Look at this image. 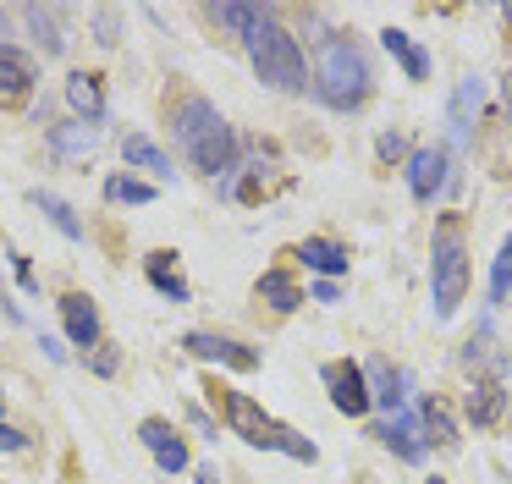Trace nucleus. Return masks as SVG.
<instances>
[{
  "label": "nucleus",
  "mask_w": 512,
  "mask_h": 484,
  "mask_svg": "<svg viewBox=\"0 0 512 484\" xmlns=\"http://www.w3.org/2000/svg\"><path fill=\"white\" fill-rule=\"evenodd\" d=\"M171 138H177L182 154H188L204 176H215V182L237 171L243 143H237V132L226 127V116L204 94H182L177 105H171Z\"/></svg>",
  "instance_id": "nucleus-1"
},
{
  "label": "nucleus",
  "mask_w": 512,
  "mask_h": 484,
  "mask_svg": "<svg viewBox=\"0 0 512 484\" xmlns=\"http://www.w3.org/2000/svg\"><path fill=\"white\" fill-rule=\"evenodd\" d=\"M320 105L331 110H364L369 94H375V72H369V55L353 33H320V61L309 72Z\"/></svg>",
  "instance_id": "nucleus-2"
},
{
  "label": "nucleus",
  "mask_w": 512,
  "mask_h": 484,
  "mask_svg": "<svg viewBox=\"0 0 512 484\" xmlns=\"http://www.w3.org/2000/svg\"><path fill=\"white\" fill-rule=\"evenodd\" d=\"M474 264H468V220L463 215H441L435 220V242H430V308L435 319H452L468 297Z\"/></svg>",
  "instance_id": "nucleus-3"
},
{
  "label": "nucleus",
  "mask_w": 512,
  "mask_h": 484,
  "mask_svg": "<svg viewBox=\"0 0 512 484\" xmlns=\"http://www.w3.org/2000/svg\"><path fill=\"white\" fill-rule=\"evenodd\" d=\"M210 396H215V407L226 413L232 435H243L248 446H259V451H287L292 462H314V457H320V446H314L309 435H298V429L276 424V418H270L248 391H232V385H210Z\"/></svg>",
  "instance_id": "nucleus-4"
},
{
  "label": "nucleus",
  "mask_w": 512,
  "mask_h": 484,
  "mask_svg": "<svg viewBox=\"0 0 512 484\" xmlns=\"http://www.w3.org/2000/svg\"><path fill=\"white\" fill-rule=\"evenodd\" d=\"M248 61H254L259 83H270L276 94H303V88H314L309 83V61H303V44L276 22V11L248 33Z\"/></svg>",
  "instance_id": "nucleus-5"
},
{
  "label": "nucleus",
  "mask_w": 512,
  "mask_h": 484,
  "mask_svg": "<svg viewBox=\"0 0 512 484\" xmlns=\"http://www.w3.org/2000/svg\"><path fill=\"white\" fill-rule=\"evenodd\" d=\"M320 380H325V391H331V407L336 413H347V418H364L369 407V380H364V369H358L353 358H331L320 369Z\"/></svg>",
  "instance_id": "nucleus-6"
},
{
  "label": "nucleus",
  "mask_w": 512,
  "mask_h": 484,
  "mask_svg": "<svg viewBox=\"0 0 512 484\" xmlns=\"http://www.w3.org/2000/svg\"><path fill=\"white\" fill-rule=\"evenodd\" d=\"M182 347H188V358L199 363H226V369H259V347H248V341L237 336H215V330H188L182 336Z\"/></svg>",
  "instance_id": "nucleus-7"
},
{
  "label": "nucleus",
  "mask_w": 512,
  "mask_h": 484,
  "mask_svg": "<svg viewBox=\"0 0 512 484\" xmlns=\"http://www.w3.org/2000/svg\"><path fill=\"white\" fill-rule=\"evenodd\" d=\"M441 187H452V149H441V143L413 149L408 154V193L419 198V204H435Z\"/></svg>",
  "instance_id": "nucleus-8"
},
{
  "label": "nucleus",
  "mask_w": 512,
  "mask_h": 484,
  "mask_svg": "<svg viewBox=\"0 0 512 484\" xmlns=\"http://www.w3.org/2000/svg\"><path fill=\"white\" fill-rule=\"evenodd\" d=\"M34 83H39L34 55H28V50H17V44H0V105H6V110L28 105Z\"/></svg>",
  "instance_id": "nucleus-9"
},
{
  "label": "nucleus",
  "mask_w": 512,
  "mask_h": 484,
  "mask_svg": "<svg viewBox=\"0 0 512 484\" xmlns=\"http://www.w3.org/2000/svg\"><path fill=\"white\" fill-rule=\"evenodd\" d=\"M479 110H485V83H479V77H463L457 94H452V110H446V138H452V149H468V143H474Z\"/></svg>",
  "instance_id": "nucleus-10"
},
{
  "label": "nucleus",
  "mask_w": 512,
  "mask_h": 484,
  "mask_svg": "<svg viewBox=\"0 0 512 484\" xmlns=\"http://www.w3.org/2000/svg\"><path fill=\"white\" fill-rule=\"evenodd\" d=\"M138 440H144V451L160 462V473H182V468H193L188 440H182L177 429L166 424V418H144V424H138Z\"/></svg>",
  "instance_id": "nucleus-11"
},
{
  "label": "nucleus",
  "mask_w": 512,
  "mask_h": 484,
  "mask_svg": "<svg viewBox=\"0 0 512 484\" xmlns=\"http://www.w3.org/2000/svg\"><path fill=\"white\" fill-rule=\"evenodd\" d=\"M369 435L380 440V446L391 451V457H402V462H424V435H419V413H391V418H380Z\"/></svg>",
  "instance_id": "nucleus-12"
},
{
  "label": "nucleus",
  "mask_w": 512,
  "mask_h": 484,
  "mask_svg": "<svg viewBox=\"0 0 512 484\" xmlns=\"http://www.w3.org/2000/svg\"><path fill=\"white\" fill-rule=\"evenodd\" d=\"M61 325H67L72 347H83V352L105 341V330H100V308H94V297H89V292H67V297H61Z\"/></svg>",
  "instance_id": "nucleus-13"
},
{
  "label": "nucleus",
  "mask_w": 512,
  "mask_h": 484,
  "mask_svg": "<svg viewBox=\"0 0 512 484\" xmlns=\"http://www.w3.org/2000/svg\"><path fill=\"white\" fill-rule=\"evenodd\" d=\"M364 380H369V402L386 407V418L391 413H408V374H402V369H391L386 358H369L364 363Z\"/></svg>",
  "instance_id": "nucleus-14"
},
{
  "label": "nucleus",
  "mask_w": 512,
  "mask_h": 484,
  "mask_svg": "<svg viewBox=\"0 0 512 484\" xmlns=\"http://www.w3.org/2000/svg\"><path fill=\"white\" fill-rule=\"evenodd\" d=\"M270 154H276V149H270ZM270 154H265V165H259V154H254V165H248V182H237L232 198H243V204H265V198L287 193V187H292V171H281Z\"/></svg>",
  "instance_id": "nucleus-15"
},
{
  "label": "nucleus",
  "mask_w": 512,
  "mask_h": 484,
  "mask_svg": "<svg viewBox=\"0 0 512 484\" xmlns=\"http://www.w3.org/2000/svg\"><path fill=\"white\" fill-rule=\"evenodd\" d=\"M287 259H303L314 275H320V281H336V275H347V242H336V237H303Z\"/></svg>",
  "instance_id": "nucleus-16"
},
{
  "label": "nucleus",
  "mask_w": 512,
  "mask_h": 484,
  "mask_svg": "<svg viewBox=\"0 0 512 484\" xmlns=\"http://www.w3.org/2000/svg\"><path fill=\"white\" fill-rule=\"evenodd\" d=\"M380 50L391 55V61L408 72V83H430V50H424L413 33H402V28H386L380 33Z\"/></svg>",
  "instance_id": "nucleus-17"
},
{
  "label": "nucleus",
  "mask_w": 512,
  "mask_h": 484,
  "mask_svg": "<svg viewBox=\"0 0 512 484\" xmlns=\"http://www.w3.org/2000/svg\"><path fill=\"white\" fill-rule=\"evenodd\" d=\"M463 413H468V424L496 429V424H501V413H507V391H501V380H474V385H468Z\"/></svg>",
  "instance_id": "nucleus-18"
},
{
  "label": "nucleus",
  "mask_w": 512,
  "mask_h": 484,
  "mask_svg": "<svg viewBox=\"0 0 512 484\" xmlns=\"http://www.w3.org/2000/svg\"><path fill=\"white\" fill-rule=\"evenodd\" d=\"M144 275H149V286H155L160 297H171V303H193V286L182 281V270H177V253L155 248V253L144 259Z\"/></svg>",
  "instance_id": "nucleus-19"
},
{
  "label": "nucleus",
  "mask_w": 512,
  "mask_h": 484,
  "mask_svg": "<svg viewBox=\"0 0 512 484\" xmlns=\"http://www.w3.org/2000/svg\"><path fill=\"white\" fill-rule=\"evenodd\" d=\"M419 435H424V446H441V451H452L457 440V418H452V407L441 402V396H424L419 402Z\"/></svg>",
  "instance_id": "nucleus-20"
},
{
  "label": "nucleus",
  "mask_w": 512,
  "mask_h": 484,
  "mask_svg": "<svg viewBox=\"0 0 512 484\" xmlns=\"http://www.w3.org/2000/svg\"><path fill=\"white\" fill-rule=\"evenodd\" d=\"M50 154L56 160H83V154H94V143H100V127H89V121H61V127L45 132Z\"/></svg>",
  "instance_id": "nucleus-21"
},
{
  "label": "nucleus",
  "mask_w": 512,
  "mask_h": 484,
  "mask_svg": "<svg viewBox=\"0 0 512 484\" xmlns=\"http://www.w3.org/2000/svg\"><path fill=\"white\" fill-rule=\"evenodd\" d=\"M254 297H259V303H270L276 314H292V308L303 303V286L292 281V270H287V264H276V270H265V275H259Z\"/></svg>",
  "instance_id": "nucleus-22"
},
{
  "label": "nucleus",
  "mask_w": 512,
  "mask_h": 484,
  "mask_svg": "<svg viewBox=\"0 0 512 484\" xmlns=\"http://www.w3.org/2000/svg\"><path fill=\"white\" fill-rule=\"evenodd\" d=\"M67 105L78 110L89 127H94V121H105V88H100V77H94V72H72L67 77Z\"/></svg>",
  "instance_id": "nucleus-23"
},
{
  "label": "nucleus",
  "mask_w": 512,
  "mask_h": 484,
  "mask_svg": "<svg viewBox=\"0 0 512 484\" xmlns=\"http://www.w3.org/2000/svg\"><path fill=\"white\" fill-rule=\"evenodd\" d=\"M463 369H479V380H496V374H501V347H496V330H490V319L474 330V336H468Z\"/></svg>",
  "instance_id": "nucleus-24"
},
{
  "label": "nucleus",
  "mask_w": 512,
  "mask_h": 484,
  "mask_svg": "<svg viewBox=\"0 0 512 484\" xmlns=\"http://www.w3.org/2000/svg\"><path fill=\"white\" fill-rule=\"evenodd\" d=\"M122 160L138 165V171H155V176H171V154L160 143H149L144 132H127L122 138Z\"/></svg>",
  "instance_id": "nucleus-25"
},
{
  "label": "nucleus",
  "mask_w": 512,
  "mask_h": 484,
  "mask_svg": "<svg viewBox=\"0 0 512 484\" xmlns=\"http://www.w3.org/2000/svg\"><path fill=\"white\" fill-rule=\"evenodd\" d=\"M23 22L45 39V55H61L67 50V28H61V11H50V6H23Z\"/></svg>",
  "instance_id": "nucleus-26"
},
{
  "label": "nucleus",
  "mask_w": 512,
  "mask_h": 484,
  "mask_svg": "<svg viewBox=\"0 0 512 484\" xmlns=\"http://www.w3.org/2000/svg\"><path fill=\"white\" fill-rule=\"evenodd\" d=\"M34 204L50 215V226H56L61 237H83V220L72 215V204H67V198H56L50 187H34Z\"/></svg>",
  "instance_id": "nucleus-27"
},
{
  "label": "nucleus",
  "mask_w": 512,
  "mask_h": 484,
  "mask_svg": "<svg viewBox=\"0 0 512 484\" xmlns=\"http://www.w3.org/2000/svg\"><path fill=\"white\" fill-rule=\"evenodd\" d=\"M210 17L221 22V28H232V33H243V39H248V33L270 17V6H210Z\"/></svg>",
  "instance_id": "nucleus-28"
},
{
  "label": "nucleus",
  "mask_w": 512,
  "mask_h": 484,
  "mask_svg": "<svg viewBox=\"0 0 512 484\" xmlns=\"http://www.w3.org/2000/svg\"><path fill=\"white\" fill-rule=\"evenodd\" d=\"M105 204H155V187L138 176H105Z\"/></svg>",
  "instance_id": "nucleus-29"
},
{
  "label": "nucleus",
  "mask_w": 512,
  "mask_h": 484,
  "mask_svg": "<svg viewBox=\"0 0 512 484\" xmlns=\"http://www.w3.org/2000/svg\"><path fill=\"white\" fill-rule=\"evenodd\" d=\"M507 297H512V231H507V242H501L496 264H490V308H501Z\"/></svg>",
  "instance_id": "nucleus-30"
},
{
  "label": "nucleus",
  "mask_w": 512,
  "mask_h": 484,
  "mask_svg": "<svg viewBox=\"0 0 512 484\" xmlns=\"http://www.w3.org/2000/svg\"><path fill=\"white\" fill-rule=\"evenodd\" d=\"M485 160H490V171H496V176H512V116L485 138Z\"/></svg>",
  "instance_id": "nucleus-31"
},
{
  "label": "nucleus",
  "mask_w": 512,
  "mask_h": 484,
  "mask_svg": "<svg viewBox=\"0 0 512 484\" xmlns=\"http://www.w3.org/2000/svg\"><path fill=\"white\" fill-rule=\"evenodd\" d=\"M408 132H397V127H391V132H380V138H375V160H380V171H391V165H402V160H408Z\"/></svg>",
  "instance_id": "nucleus-32"
},
{
  "label": "nucleus",
  "mask_w": 512,
  "mask_h": 484,
  "mask_svg": "<svg viewBox=\"0 0 512 484\" xmlns=\"http://www.w3.org/2000/svg\"><path fill=\"white\" fill-rule=\"evenodd\" d=\"M83 363H89L100 380H111V374H122V347H111V341H100V347L83 352Z\"/></svg>",
  "instance_id": "nucleus-33"
},
{
  "label": "nucleus",
  "mask_w": 512,
  "mask_h": 484,
  "mask_svg": "<svg viewBox=\"0 0 512 484\" xmlns=\"http://www.w3.org/2000/svg\"><path fill=\"white\" fill-rule=\"evenodd\" d=\"M116 28H122V22H116V11H111V6L94 11V33H100V44H116Z\"/></svg>",
  "instance_id": "nucleus-34"
},
{
  "label": "nucleus",
  "mask_w": 512,
  "mask_h": 484,
  "mask_svg": "<svg viewBox=\"0 0 512 484\" xmlns=\"http://www.w3.org/2000/svg\"><path fill=\"white\" fill-rule=\"evenodd\" d=\"M0 451H28V435L12 424H0Z\"/></svg>",
  "instance_id": "nucleus-35"
},
{
  "label": "nucleus",
  "mask_w": 512,
  "mask_h": 484,
  "mask_svg": "<svg viewBox=\"0 0 512 484\" xmlns=\"http://www.w3.org/2000/svg\"><path fill=\"white\" fill-rule=\"evenodd\" d=\"M12 264H17V281H23V292H39V275H34V264H28L23 253H12Z\"/></svg>",
  "instance_id": "nucleus-36"
},
{
  "label": "nucleus",
  "mask_w": 512,
  "mask_h": 484,
  "mask_svg": "<svg viewBox=\"0 0 512 484\" xmlns=\"http://www.w3.org/2000/svg\"><path fill=\"white\" fill-rule=\"evenodd\" d=\"M188 424L199 429V435H210V440H215V418L204 413V407H188Z\"/></svg>",
  "instance_id": "nucleus-37"
},
{
  "label": "nucleus",
  "mask_w": 512,
  "mask_h": 484,
  "mask_svg": "<svg viewBox=\"0 0 512 484\" xmlns=\"http://www.w3.org/2000/svg\"><path fill=\"white\" fill-rule=\"evenodd\" d=\"M336 297H342V286H336V281H314V303H336Z\"/></svg>",
  "instance_id": "nucleus-38"
},
{
  "label": "nucleus",
  "mask_w": 512,
  "mask_h": 484,
  "mask_svg": "<svg viewBox=\"0 0 512 484\" xmlns=\"http://www.w3.org/2000/svg\"><path fill=\"white\" fill-rule=\"evenodd\" d=\"M39 347H45V358H50V363H67V347H61L56 336H39Z\"/></svg>",
  "instance_id": "nucleus-39"
},
{
  "label": "nucleus",
  "mask_w": 512,
  "mask_h": 484,
  "mask_svg": "<svg viewBox=\"0 0 512 484\" xmlns=\"http://www.w3.org/2000/svg\"><path fill=\"white\" fill-rule=\"evenodd\" d=\"M193 479H199V484H221V473H215V462H199V468H193Z\"/></svg>",
  "instance_id": "nucleus-40"
},
{
  "label": "nucleus",
  "mask_w": 512,
  "mask_h": 484,
  "mask_svg": "<svg viewBox=\"0 0 512 484\" xmlns=\"http://www.w3.org/2000/svg\"><path fill=\"white\" fill-rule=\"evenodd\" d=\"M501 105L512 110V72H507V83H501Z\"/></svg>",
  "instance_id": "nucleus-41"
},
{
  "label": "nucleus",
  "mask_w": 512,
  "mask_h": 484,
  "mask_svg": "<svg viewBox=\"0 0 512 484\" xmlns=\"http://www.w3.org/2000/svg\"><path fill=\"white\" fill-rule=\"evenodd\" d=\"M501 17H507V28H512V6H507V11H501ZM507 39H512V33H507Z\"/></svg>",
  "instance_id": "nucleus-42"
},
{
  "label": "nucleus",
  "mask_w": 512,
  "mask_h": 484,
  "mask_svg": "<svg viewBox=\"0 0 512 484\" xmlns=\"http://www.w3.org/2000/svg\"><path fill=\"white\" fill-rule=\"evenodd\" d=\"M6 22H12V17H6V11H0V33H6Z\"/></svg>",
  "instance_id": "nucleus-43"
},
{
  "label": "nucleus",
  "mask_w": 512,
  "mask_h": 484,
  "mask_svg": "<svg viewBox=\"0 0 512 484\" xmlns=\"http://www.w3.org/2000/svg\"><path fill=\"white\" fill-rule=\"evenodd\" d=\"M424 484H446V479H424Z\"/></svg>",
  "instance_id": "nucleus-44"
},
{
  "label": "nucleus",
  "mask_w": 512,
  "mask_h": 484,
  "mask_svg": "<svg viewBox=\"0 0 512 484\" xmlns=\"http://www.w3.org/2000/svg\"><path fill=\"white\" fill-rule=\"evenodd\" d=\"M0 407H6V396H0Z\"/></svg>",
  "instance_id": "nucleus-45"
},
{
  "label": "nucleus",
  "mask_w": 512,
  "mask_h": 484,
  "mask_svg": "<svg viewBox=\"0 0 512 484\" xmlns=\"http://www.w3.org/2000/svg\"><path fill=\"white\" fill-rule=\"evenodd\" d=\"M358 484H369V479H358Z\"/></svg>",
  "instance_id": "nucleus-46"
},
{
  "label": "nucleus",
  "mask_w": 512,
  "mask_h": 484,
  "mask_svg": "<svg viewBox=\"0 0 512 484\" xmlns=\"http://www.w3.org/2000/svg\"><path fill=\"white\" fill-rule=\"evenodd\" d=\"M507 413H512V402H507Z\"/></svg>",
  "instance_id": "nucleus-47"
}]
</instances>
